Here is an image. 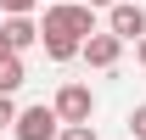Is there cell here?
<instances>
[{
  "label": "cell",
  "instance_id": "obj_1",
  "mask_svg": "<svg viewBox=\"0 0 146 140\" xmlns=\"http://www.w3.org/2000/svg\"><path fill=\"white\" fill-rule=\"evenodd\" d=\"M101 34L96 28V11L84 0H62V6H45V22H39V45L51 62H73V56L84 51V39Z\"/></svg>",
  "mask_w": 146,
  "mask_h": 140
},
{
  "label": "cell",
  "instance_id": "obj_2",
  "mask_svg": "<svg viewBox=\"0 0 146 140\" xmlns=\"http://www.w3.org/2000/svg\"><path fill=\"white\" fill-rule=\"evenodd\" d=\"M51 112L62 118V129H68V123H90V118H96V90H90V84H79V79H68V84L56 90Z\"/></svg>",
  "mask_w": 146,
  "mask_h": 140
},
{
  "label": "cell",
  "instance_id": "obj_3",
  "mask_svg": "<svg viewBox=\"0 0 146 140\" xmlns=\"http://www.w3.org/2000/svg\"><path fill=\"white\" fill-rule=\"evenodd\" d=\"M11 135H17V140H56V135H62V118H56L45 101H39V106H23L17 123H11Z\"/></svg>",
  "mask_w": 146,
  "mask_h": 140
},
{
  "label": "cell",
  "instance_id": "obj_4",
  "mask_svg": "<svg viewBox=\"0 0 146 140\" xmlns=\"http://www.w3.org/2000/svg\"><path fill=\"white\" fill-rule=\"evenodd\" d=\"M107 34H112V39H124V45H129V39L141 45V39H146V6H135V0H118V6L107 11Z\"/></svg>",
  "mask_w": 146,
  "mask_h": 140
},
{
  "label": "cell",
  "instance_id": "obj_5",
  "mask_svg": "<svg viewBox=\"0 0 146 140\" xmlns=\"http://www.w3.org/2000/svg\"><path fill=\"white\" fill-rule=\"evenodd\" d=\"M79 56H84L90 67H118V56H124V39H112L107 28H101V34H90V39H84V51H79Z\"/></svg>",
  "mask_w": 146,
  "mask_h": 140
},
{
  "label": "cell",
  "instance_id": "obj_6",
  "mask_svg": "<svg viewBox=\"0 0 146 140\" xmlns=\"http://www.w3.org/2000/svg\"><path fill=\"white\" fill-rule=\"evenodd\" d=\"M0 39H6L11 56H23L28 45H39V28H34V17H6L0 22Z\"/></svg>",
  "mask_w": 146,
  "mask_h": 140
},
{
  "label": "cell",
  "instance_id": "obj_7",
  "mask_svg": "<svg viewBox=\"0 0 146 140\" xmlns=\"http://www.w3.org/2000/svg\"><path fill=\"white\" fill-rule=\"evenodd\" d=\"M23 79H28V67H23V56H6V62H0V95H11V90H17Z\"/></svg>",
  "mask_w": 146,
  "mask_h": 140
},
{
  "label": "cell",
  "instance_id": "obj_8",
  "mask_svg": "<svg viewBox=\"0 0 146 140\" xmlns=\"http://www.w3.org/2000/svg\"><path fill=\"white\" fill-rule=\"evenodd\" d=\"M56 140H101V135H96V123H68Z\"/></svg>",
  "mask_w": 146,
  "mask_h": 140
},
{
  "label": "cell",
  "instance_id": "obj_9",
  "mask_svg": "<svg viewBox=\"0 0 146 140\" xmlns=\"http://www.w3.org/2000/svg\"><path fill=\"white\" fill-rule=\"evenodd\" d=\"M34 6H39V0H0L6 17H34Z\"/></svg>",
  "mask_w": 146,
  "mask_h": 140
},
{
  "label": "cell",
  "instance_id": "obj_10",
  "mask_svg": "<svg viewBox=\"0 0 146 140\" xmlns=\"http://www.w3.org/2000/svg\"><path fill=\"white\" fill-rule=\"evenodd\" d=\"M129 135H135V140H146V101L129 112Z\"/></svg>",
  "mask_w": 146,
  "mask_h": 140
},
{
  "label": "cell",
  "instance_id": "obj_11",
  "mask_svg": "<svg viewBox=\"0 0 146 140\" xmlns=\"http://www.w3.org/2000/svg\"><path fill=\"white\" fill-rule=\"evenodd\" d=\"M6 123H17V106H11V95H0V129Z\"/></svg>",
  "mask_w": 146,
  "mask_h": 140
},
{
  "label": "cell",
  "instance_id": "obj_12",
  "mask_svg": "<svg viewBox=\"0 0 146 140\" xmlns=\"http://www.w3.org/2000/svg\"><path fill=\"white\" fill-rule=\"evenodd\" d=\"M84 6H90V11H101V6H107V11H112V6H118V0H84Z\"/></svg>",
  "mask_w": 146,
  "mask_h": 140
},
{
  "label": "cell",
  "instance_id": "obj_13",
  "mask_svg": "<svg viewBox=\"0 0 146 140\" xmlns=\"http://www.w3.org/2000/svg\"><path fill=\"white\" fill-rule=\"evenodd\" d=\"M135 56H141V67H146V39H141V45H135Z\"/></svg>",
  "mask_w": 146,
  "mask_h": 140
},
{
  "label": "cell",
  "instance_id": "obj_14",
  "mask_svg": "<svg viewBox=\"0 0 146 140\" xmlns=\"http://www.w3.org/2000/svg\"><path fill=\"white\" fill-rule=\"evenodd\" d=\"M6 56H11V51H6V39H0V62H6Z\"/></svg>",
  "mask_w": 146,
  "mask_h": 140
}]
</instances>
